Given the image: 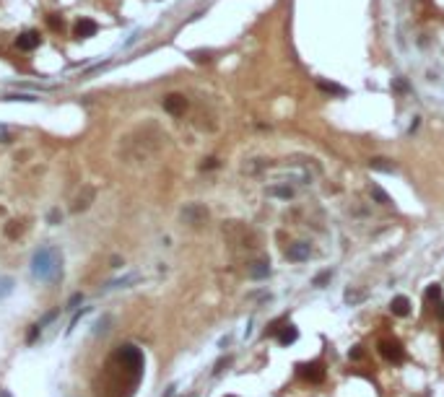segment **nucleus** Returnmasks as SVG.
Returning <instances> with one entry per match:
<instances>
[{
  "instance_id": "obj_1",
  "label": "nucleus",
  "mask_w": 444,
  "mask_h": 397,
  "mask_svg": "<svg viewBox=\"0 0 444 397\" xmlns=\"http://www.w3.org/2000/svg\"><path fill=\"white\" fill-rule=\"evenodd\" d=\"M143 377V353L135 345H117L96 379V397H133Z\"/></svg>"
},
{
  "instance_id": "obj_2",
  "label": "nucleus",
  "mask_w": 444,
  "mask_h": 397,
  "mask_svg": "<svg viewBox=\"0 0 444 397\" xmlns=\"http://www.w3.org/2000/svg\"><path fill=\"white\" fill-rule=\"evenodd\" d=\"M60 267H63V257L55 247H42L31 257V273L39 280H55L60 275Z\"/></svg>"
},
{
  "instance_id": "obj_3",
  "label": "nucleus",
  "mask_w": 444,
  "mask_h": 397,
  "mask_svg": "<svg viewBox=\"0 0 444 397\" xmlns=\"http://www.w3.org/2000/svg\"><path fill=\"white\" fill-rule=\"evenodd\" d=\"M377 353H379L384 361H390V364H400V361L405 358V350H403V345L397 343V340H392V337H384V340H379V343H377Z\"/></svg>"
},
{
  "instance_id": "obj_4",
  "label": "nucleus",
  "mask_w": 444,
  "mask_h": 397,
  "mask_svg": "<svg viewBox=\"0 0 444 397\" xmlns=\"http://www.w3.org/2000/svg\"><path fill=\"white\" fill-rule=\"evenodd\" d=\"M296 374L304 379V382H312V384H320L325 379V366L320 361H312V364H299L296 366Z\"/></svg>"
},
{
  "instance_id": "obj_5",
  "label": "nucleus",
  "mask_w": 444,
  "mask_h": 397,
  "mask_svg": "<svg viewBox=\"0 0 444 397\" xmlns=\"http://www.w3.org/2000/svg\"><path fill=\"white\" fill-rule=\"evenodd\" d=\"M96 31H99V26H96L94 18H81V21H75V26H73V34L78 39H88V37H94Z\"/></svg>"
},
{
  "instance_id": "obj_6",
  "label": "nucleus",
  "mask_w": 444,
  "mask_h": 397,
  "mask_svg": "<svg viewBox=\"0 0 444 397\" xmlns=\"http://www.w3.org/2000/svg\"><path fill=\"white\" fill-rule=\"evenodd\" d=\"M164 109L169 112V115H182V112L187 109V99L182 94H169L164 99Z\"/></svg>"
},
{
  "instance_id": "obj_7",
  "label": "nucleus",
  "mask_w": 444,
  "mask_h": 397,
  "mask_svg": "<svg viewBox=\"0 0 444 397\" xmlns=\"http://www.w3.org/2000/svg\"><path fill=\"white\" fill-rule=\"evenodd\" d=\"M16 44H18V50L31 52V50H37V47H39V34H37V31H24V34H21V37L16 39Z\"/></svg>"
},
{
  "instance_id": "obj_8",
  "label": "nucleus",
  "mask_w": 444,
  "mask_h": 397,
  "mask_svg": "<svg viewBox=\"0 0 444 397\" xmlns=\"http://www.w3.org/2000/svg\"><path fill=\"white\" fill-rule=\"evenodd\" d=\"M390 309H392L395 317H408L411 314V301H408L405 296H395L392 304H390Z\"/></svg>"
},
{
  "instance_id": "obj_9",
  "label": "nucleus",
  "mask_w": 444,
  "mask_h": 397,
  "mask_svg": "<svg viewBox=\"0 0 444 397\" xmlns=\"http://www.w3.org/2000/svg\"><path fill=\"white\" fill-rule=\"evenodd\" d=\"M317 88H320V91H325V94H333V96H343V94H348L343 86L330 83V81H325V78H320V81H317Z\"/></svg>"
},
{
  "instance_id": "obj_10",
  "label": "nucleus",
  "mask_w": 444,
  "mask_h": 397,
  "mask_svg": "<svg viewBox=\"0 0 444 397\" xmlns=\"http://www.w3.org/2000/svg\"><path fill=\"white\" fill-rule=\"evenodd\" d=\"M296 337H299V330H296V327H291V325H289V327H281V330H278V343H281V345H291Z\"/></svg>"
},
{
  "instance_id": "obj_11",
  "label": "nucleus",
  "mask_w": 444,
  "mask_h": 397,
  "mask_svg": "<svg viewBox=\"0 0 444 397\" xmlns=\"http://www.w3.org/2000/svg\"><path fill=\"white\" fill-rule=\"evenodd\" d=\"M8 293H13V278L3 275V278H0V299H5Z\"/></svg>"
},
{
  "instance_id": "obj_12",
  "label": "nucleus",
  "mask_w": 444,
  "mask_h": 397,
  "mask_svg": "<svg viewBox=\"0 0 444 397\" xmlns=\"http://www.w3.org/2000/svg\"><path fill=\"white\" fill-rule=\"evenodd\" d=\"M424 299H426V301H439V299H442V288H439V286H429L426 293H424Z\"/></svg>"
},
{
  "instance_id": "obj_13",
  "label": "nucleus",
  "mask_w": 444,
  "mask_h": 397,
  "mask_svg": "<svg viewBox=\"0 0 444 397\" xmlns=\"http://www.w3.org/2000/svg\"><path fill=\"white\" fill-rule=\"evenodd\" d=\"M371 195L377 198L379 202H384V205H390V202H392V200H390V195H387V192H382L379 187H374V190H371Z\"/></svg>"
},
{
  "instance_id": "obj_14",
  "label": "nucleus",
  "mask_w": 444,
  "mask_h": 397,
  "mask_svg": "<svg viewBox=\"0 0 444 397\" xmlns=\"http://www.w3.org/2000/svg\"><path fill=\"white\" fill-rule=\"evenodd\" d=\"M306 255H309V252H306V247H294L291 252H289L291 260H296V257H306Z\"/></svg>"
},
{
  "instance_id": "obj_15",
  "label": "nucleus",
  "mask_w": 444,
  "mask_h": 397,
  "mask_svg": "<svg viewBox=\"0 0 444 397\" xmlns=\"http://www.w3.org/2000/svg\"><path fill=\"white\" fill-rule=\"evenodd\" d=\"M371 169H392V166L387 164L384 158H374V161H371Z\"/></svg>"
},
{
  "instance_id": "obj_16",
  "label": "nucleus",
  "mask_w": 444,
  "mask_h": 397,
  "mask_svg": "<svg viewBox=\"0 0 444 397\" xmlns=\"http://www.w3.org/2000/svg\"><path fill=\"white\" fill-rule=\"evenodd\" d=\"M47 24H50L52 29H60V26H63V18H58V16H50V18H47Z\"/></svg>"
},
{
  "instance_id": "obj_17",
  "label": "nucleus",
  "mask_w": 444,
  "mask_h": 397,
  "mask_svg": "<svg viewBox=\"0 0 444 397\" xmlns=\"http://www.w3.org/2000/svg\"><path fill=\"white\" fill-rule=\"evenodd\" d=\"M361 356H364V348H361V345H354V350H351V358L356 361V358H361Z\"/></svg>"
},
{
  "instance_id": "obj_18",
  "label": "nucleus",
  "mask_w": 444,
  "mask_h": 397,
  "mask_svg": "<svg viewBox=\"0 0 444 397\" xmlns=\"http://www.w3.org/2000/svg\"><path fill=\"white\" fill-rule=\"evenodd\" d=\"M437 314H439V320H444V301L439 304V312H437Z\"/></svg>"
},
{
  "instance_id": "obj_19",
  "label": "nucleus",
  "mask_w": 444,
  "mask_h": 397,
  "mask_svg": "<svg viewBox=\"0 0 444 397\" xmlns=\"http://www.w3.org/2000/svg\"><path fill=\"white\" fill-rule=\"evenodd\" d=\"M0 397H10V395H8L5 390H0Z\"/></svg>"
},
{
  "instance_id": "obj_20",
  "label": "nucleus",
  "mask_w": 444,
  "mask_h": 397,
  "mask_svg": "<svg viewBox=\"0 0 444 397\" xmlns=\"http://www.w3.org/2000/svg\"><path fill=\"white\" fill-rule=\"evenodd\" d=\"M442 350H444V340H442Z\"/></svg>"
},
{
  "instance_id": "obj_21",
  "label": "nucleus",
  "mask_w": 444,
  "mask_h": 397,
  "mask_svg": "<svg viewBox=\"0 0 444 397\" xmlns=\"http://www.w3.org/2000/svg\"><path fill=\"white\" fill-rule=\"evenodd\" d=\"M226 397H234V395H226Z\"/></svg>"
}]
</instances>
